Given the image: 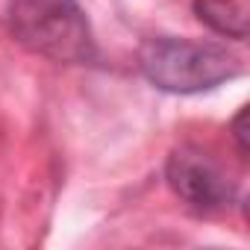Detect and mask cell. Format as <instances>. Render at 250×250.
<instances>
[{
	"label": "cell",
	"instance_id": "obj_1",
	"mask_svg": "<svg viewBox=\"0 0 250 250\" xmlns=\"http://www.w3.org/2000/svg\"><path fill=\"white\" fill-rule=\"evenodd\" d=\"M142 74L162 91L171 94H197L209 91L232 77H238V59L212 42H188L156 36L139 47Z\"/></svg>",
	"mask_w": 250,
	"mask_h": 250
},
{
	"label": "cell",
	"instance_id": "obj_2",
	"mask_svg": "<svg viewBox=\"0 0 250 250\" xmlns=\"http://www.w3.org/2000/svg\"><path fill=\"white\" fill-rule=\"evenodd\" d=\"M9 33L27 50L53 62H91L94 39L80 0H12Z\"/></svg>",
	"mask_w": 250,
	"mask_h": 250
},
{
	"label": "cell",
	"instance_id": "obj_3",
	"mask_svg": "<svg viewBox=\"0 0 250 250\" xmlns=\"http://www.w3.org/2000/svg\"><path fill=\"white\" fill-rule=\"evenodd\" d=\"M165 177L171 191L194 212H221L235 200V186L221 165L200 147H180L168 156Z\"/></svg>",
	"mask_w": 250,
	"mask_h": 250
},
{
	"label": "cell",
	"instance_id": "obj_4",
	"mask_svg": "<svg viewBox=\"0 0 250 250\" xmlns=\"http://www.w3.org/2000/svg\"><path fill=\"white\" fill-rule=\"evenodd\" d=\"M194 15L212 33L244 42L250 30V0H194Z\"/></svg>",
	"mask_w": 250,
	"mask_h": 250
},
{
	"label": "cell",
	"instance_id": "obj_5",
	"mask_svg": "<svg viewBox=\"0 0 250 250\" xmlns=\"http://www.w3.org/2000/svg\"><path fill=\"white\" fill-rule=\"evenodd\" d=\"M247 109H238V115L232 118V124H229V133H232V142H235V147H238V156L241 159H247Z\"/></svg>",
	"mask_w": 250,
	"mask_h": 250
}]
</instances>
